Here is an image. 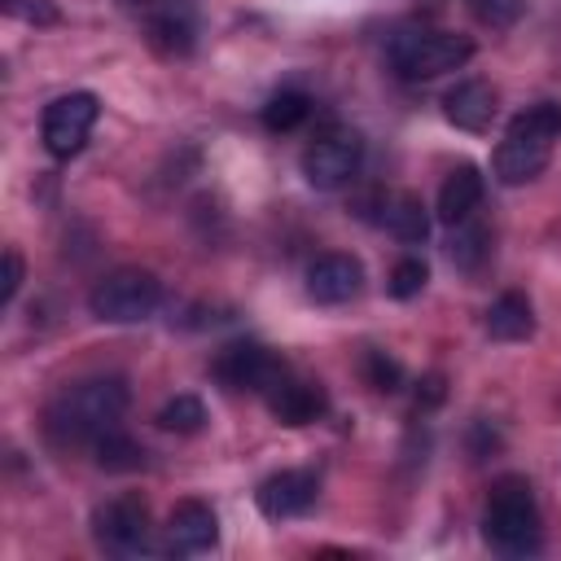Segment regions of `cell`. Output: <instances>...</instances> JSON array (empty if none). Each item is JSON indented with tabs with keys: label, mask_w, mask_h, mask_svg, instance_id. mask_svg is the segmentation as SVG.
I'll return each instance as SVG.
<instances>
[{
	"label": "cell",
	"mask_w": 561,
	"mask_h": 561,
	"mask_svg": "<svg viewBox=\"0 0 561 561\" xmlns=\"http://www.w3.org/2000/svg\"><path fill=\"white\" fill-rule=\"evenodd\" d=\"M131 394L123 377H88L66 386L48 412H44V430L57 447H92L101 434L118 430L123 412H127Z\"/></svg>",
	"instance_id": "6da1fadb"
},
{
	"label": "cell",
	"mask_w": 561,
	"mask_h": 561,
	"mask_svg": "<svg viewBox=\"0 0 561 561\" xmlns=\"http://www.w3.org/2000/svg\"><path fill=\"white\" fill-rule=\"evenodd\" d=\"M482 539L500 557H535L543 548L539 500L522 473H504L491 482V495L482 508Z\"/></svg>",
	"instance_id": "7a4b0ae2"
},
{
	"label": "cell",
	"mask_w": 561,
	"mask_h": 561,
	"mask_svg": "<svg viewBox=\"0 0 561 561\" xmlns=\"http://www.w3.org/2000/svg\"><path fill=\"white\" fill-rule=\"evenodd\" d=\"M561 140V105L557 101H535L526 105L522 114L508 118L495 153H491V167H495V180L500 184H526L535 180L548 162H552V149Z\"/></svg>",
	"instance_id": "3957f363"
},
{
	"label": "cell",
	"mask_w": 561,
	"mask_h": 561,
	"mask_svg": "<svg viewBox=\"0 0 561 561\" xmlns=\"http://www.w3.org/2000/svg\"><path fill=\"white\" fill-rule=\"evenodd\" d=\"M386 57L403 79H438L473 57V39L460 31H403L390 39Z\"/></svg>",
	"instance_id": "277c9868"
},
{
	"label": "cell",
	"mask_w": 561,
	"mask_h": 561,
	"mask_svg": "<svg viewBox=\"0 0 561 561\" xmlns=\"http://www.w3.org/2000/svg\"><path fill=\"white\" fill-rule=\"evenodd\" d=\"M162 302V280L149 267H118L101 276L88 294V311L105 324H136L149 320Z\"/></svg>",
	"instance_id": "5b68a950"
},
{
	"label": "cell",
	"mask_w": 561,
	"mask_h": 561,
	"mask_svg": "<svg viewBox=\"0 0 561 561\" xmlns=\"http://www.w3.org/2000/svg\"><path fill=\"white\" fill-rule=\"evenodd\" d=\"M359 167H364V136L346 123H329L302 153V175L320 193L351 184L359 175Z\"/></svg>",
	"instance_id": "8992f818"
},
{
	"label": "cell",
	"mask_w": 561,
	"mask_h": 561,
	"mask_svg": "<svg viewBox=\"0 0 561 561\" xmlns=\"http://www.w3.org/2000/svg\"><path fill=\"white\" fill-rule=\"evenodd\" d=\"M96 114H101V101H96V92H66V96L48 101V110H44V123H39L44 149H48L57 162L75 158V153L88 145V131H92Z\"/></svg>",
	"instance_id": "52a82bcc"
},
{
	"label": "cell",
	"mask_w": 561,
	"mask_h": 561,
	"mask_svg": "<svg viewBox=\"0 0 561 561\" xmlns=\"http://www.w3.org/2000/svg\"><path fill=\"white\" fill-rule=\"evenodd\" d=\"M149 508L140 495H118V500H105L96 513H92V535L105 552L114 557H136L149 548Z\"/></svg>",
	"instance_id": "ba28073f"
},
{
	"label": "cell",
	"mask_w": 561,
	"mask_h": 561,
	"mask_svg": "<svg viewBox=\"0 0 561 561\" xmlns=\"http://www.w3.org/2000/svg\"><path fill=\"white\" fill-rule=\"evenodd\" d=\"M215 377L228 390H250V394H267L280 377H285V359L263 346V342H232L215 355Z\"/></svg>",
	"instance_id": "9c48e42d"
},
{
	"label": "cell",
	"mask_w": 561,
	"mask_h": 561,
	"mask_svg": "<svg viewBox=\"0 0 561 561\" xmlns=\"http://www.w3.org/2000/svg\"><path fill=\"white\" fill-rule=\"evenodd\" d=\"M316 491H320V478L311 469H280V473H272V478L259 482L254 504H259L263 517L285 522V517L307 513L316 504Z\"/></svg>",
	"instance_id": "30bf717a"
},
{
	"label": "cell",
	"mask_w": 561,
	"mask_h": 561,
	"mask_svg": "<svg viewBox=\"0 0 561 561\" xmlns=\"http://www.w3.org/2000/svg\"><path fill=\"white\" fill-rule=\"evenodd\" d=\"M219 543V517L202 500H180L167 517V552L175 557H197Z\"/></svg>",
	"instance_id": "8fae6325"
},
{
	"label": "cell",
	"mask_w": 561,
	"mask_h": 561,
	"mask_svg": "<svg viewBox=\"0 0 561 561\" xmlns=\"http://www.w3.org/2000/svg\"><path fill=\"white\" fill-rule=\"evenodd\" d=\"M364 289V263L355 254H320L307 267V294L324 307H342Z\"/></svg>",
	"instance_id": "7c38bea8"
},
{
	"label": "cell",
	"mask_w": 561,
	"mask_h": 561,
	"mask_svg": "<svg viewBox=\"0 0 561 561\" xmlns=\"http://www.w3.org/2000/svg\"><path fill=\"white\" fill-rule=\"evenodd\" d=\"M140 9H145V31H149V39H153L162 53L184 57V53L193 48V39H197V18H193V9H188L184 0H145Z\"/></svg>",
	"instance_id": "4fadbf2b"
},
{
	"label": "cell",
	"mask_w": 561,
	"mask_h": 561,
	"mask_svg": "<svg viewBox=\"0 0 561 561\" xmlns=\"http://www.w3.org/2000/svg\"><path fill=\"white\" fill-rule=\"evenodd\" d=\"M267 408H272V416L280 421V425H311V421H320L324 416V408H329V399H324V390L316 386V381H298V377H280L267 394Z\"/></svg>",
	"instance_id": "5bb4252c"
},
{
	"label": "cell",
	"mask_w": 561,
	"mask_h": 561,
	"mask_svg": "<svg viewBox=\"0 0 561 561\" xmlns=\"http://www.w3.org/2000/svg\"><path fill=\"white\" fill-rule=\"evenodd\" d=\"M443 114L460 131H486L491 118H495V88L486 79H460L443 96Z\"/></svg>",
	"instance_id": "9a60e30c"
},
{
	"label": "cell",
	"mask_w": 561,
	"mask_h": 561,
	"mask_svg": "<svg viewBox=\"0 0 561 561\" xmlns=\"http://www.w3.org/2000/svg\"><path fill=\"white\" fill-rule=\"evenodd\" d=\"M482 193H486V180H482V171H478L473 162L451 167L447 180H443V188H438V219H443L447 228L473 219V210L482 206Z\"/></svg>",
	"instance_id": "2e32d148"
},
{
	"label": "cell",
	"mask_w": 561,
	"mask_h": 561,
	"mask_svg": "<svg viewBox=\"0 0 561 561\" xmlns=\"http://www.w3.org/2000/svg\"><path fill=\"white\" fill-rule=\"evenodd\" d=\"M486 333L495 342H526L535 333V307L526 294H500L486 307Z\"/></svg>",
	"instance_id": "e0dca14e"
},
{
	"label": "cell",
	"mask_w": 561,
	"mask_h": 561,
	"mask_svg": "<svg viewBox=\"0 0 561 561\" xmlns=\"http://www.w3.org/2000/svg\"><path fill=\"white\" fill-rule=\"evenodd\" d=\"M381 224L399 241H408V245L425 241V232H430V215H425V206H421L416 193H386L381 197Z\"/></svg>",
	"instance_id": "ac0fdd59"
},
{
	"label": "cell",
	"mask_w": 561,
	"mask_h": 561,
	"mask_svg": "<svg viewBox=\"0 0 561 561\" xmlns=\"http://www.w3.org/2000/svg\"><path fill=\"white\" fill-rule=\"evenodd\" d=\"M92 456H96V465H101L105 473H136V469L145 465V447H140L136 438H127L123 430L101 434V438L92 443Z\"/></svg>",
	"instance_id": "d6986e66"
},
{
	"label": "cell",
	"mask_w": 561,
	"mask_h": 561,
	"mask_svg": "<svg viewBox=\"0 0 561 561\" xmlns=\"http://www.w3.org/2000/svg\"><path fill=\"white\" fill-rule=\"evenodd\" d=\"M307 114H311V96L298 92V88H280V92L267 96V105H263V127H267V131H294Z\"/></svg>",
	"instance_id": "ffe728a7"
},
{
	"label": "cell",
	"mask_w": 561,
	"mask_h": 561,
	"mask_svg": "<svg viewBox=\"0 0 561 561\" xmlns=\"http://www.w3.org/2000/svg\"><path fill=\"white\" fill-rule=\"evenodd\" d=\"M158 425H162L167 434H197V430L206 425V403H202L197 394H175V399L162 403Z\"/></svg>",
	"instance_id": "44dd1931"
},
{
	"label": "cell",
	"mask_w": 561,
	"mask_h": 561,
	"mask_svg": "<svg viewBox=\"0 0 561 561\" xmlns=\"http://www.w3.org/2000/svg\"><path fill=\"white\" fill-rule=\"evenodd\" d=\"M482 254H486V232L478 228V224H456L451 228V241H447V259L456 263V267H478L482 263Z\"/></svg>",
	"instance_id": "7402d4cb"
},
{
	"label": "cell",
	"mask_w": 561,
	"mask_h": 561,
	"mask_svg": "<svg viewBox=\"0 0 561 561\" xmlns=\"http://www.w3.org/2000/svg\"><path fill=\"white\" fill-rule=\"evenodd\" d=\"M425 280H430V267H425V259L408 254V259H399V263L390 267V280H386V289H390V298H416V294L425 289Z\"/></svg>",
	"instance_id": "603a6c76"
},
{
	"label": "cell",
	"mask_w": 561,
	"mask_h": 561,
	"mask_svg": "<svg viewBox=\"0 0 561 561\" xmlns=\"http://www.w3.org/2000/svg\"><path fill=\"white\" fill-rule=\"evenodd\" d=\"M469 4V13L482 22V26H491V31H508L522 13H526V0H465Z\"/></svg>",
	"instance_id": "cb8c5ba5"
},
{
	"label": "cell",
	"mask_w": 561,
	"mask_h": 561,
	"mask_svg": "<svg viewBox=\"0 0 561 561\" xmlns=\"http://www.w3.org/2000/svg\"><path fill=\"white\" fill-rule=\"evenodd\" d=\"M364 373H368V386L381 390V394H394V390L403 386V368H399V359L386 355V351H368V355H364Z\"/></svg>",
	"instance_id": "d4e9b609"
},
{
	"label": "cell",
	"mask_w": 561,
	"mask_h": 561,
	"mask_svg": "<svg viewBox=\"0 0 561 561\" xmlns=\"http://www.w3.org/2000/svg\"><path fill=\"white\" fill-rule=\"evenodd\" d=\"M9 18H22V22H35V26H53L61 13L48 4V0H0Z\"/></svg>",
	"instance_id": "484cf974"
},
{
	"label": "cell",
	"mask_w": 561,
	"mask_h": 561,
	"mask_svg": "<svg viewBox=\"0 0 561 561\" xmlns=\"http://www.w3.org/2000/svg\"><path fill=\"white\" fill-rule=\"evenodd\" d=\"M22 289V254L18 250H4V280H0V302L9 307Z\"/></svg>",
	"instance_id": "4316f807"
}]
</instances>
